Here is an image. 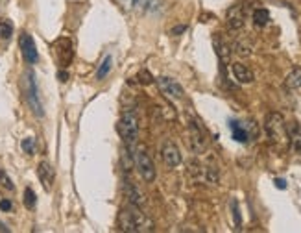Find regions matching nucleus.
Masks as SVG:
<instances>
[{
  "instance_id": "1",
  "label": "nucleus",
  "mask_w": 301,
  "mask_h": 233,
  "mask_svg": "<svg viewBox=\"0 0 301 233\" xmlns=\"http://www.w3.org/2000/svg\"><path fill=\"white\" fill-rule=\"evenodd\" d=\"M117 224H119L120 232H128V233H142L154 230L152 218H148L137 205H131V204L128 207H124L119 213Z\"/></svg>"
},
{
  "instance_id": "2",
  "label": "nucleus",
  "mask_w": 301,
  "mask_h": 233,
  "mask_svg": "<svg viewBox=\"0 0 301 233\" xmlns=\"http://www.w3.org/2000/svg\"><path fill=\"white\" fill-rule=\"evenodd\" d=\"M265 130L268 133L270 141L277 148H286L290 144L288 139V126L284 124V119L281 113H268L265 119Z\"/></svg>"
},
{
  "instance_id": "3",
  "label": "nucleus",
  "mask_w": 301,
  "mask_h": 233,
  "mask_svg": "<svg viewBox=\"0 0 301 233\" xmlns=\"http://www.w3.org/2000/svg\"><path fill=\"white\" fill-rule=\"evenodd\" d=\"M22 91H24V98H26L28 106L34 111V115L35 117H43L45 109H43V102H41V96H39V89H37L34 71H26L24 76H22Z\"/></svg>"
},
{
  "instance_id": "4",
  "label": "nucleus",
  "mask_w": 301,
  "mask_h": 233,
  "mask_svg": "<svg viewBox=\"0 0 301 233\" xmlns=\"http://www.w3.org/2000/svg\"><path fill=\"white\" fill-rule=\"evenodd\" d=\"M117 131H119V135L122 137V141L131 146L133 143H137L139 139V117L137 113L133 111V109H129V111H124V115L120 117L119 124H117Z\"/></svg>"
},
{
  "instance_id": "5",
  "label": "nucleus",
  "mask_w": 301,
  "mask_h": 233,
  "mask_svg": "<svg viewBox=\"0 0 301 233\" xmlns=\"http://www.w3.org/2000/svg\"><path fill=\"white\" fill-rule=\"evenodd\" d=\"M133 163H135V168L139 170V174L141 178L148 181V183H152L155 179V165L152 158L146 154V150L144 148H139L135 152V156H133Z\"/></svg>"
},
{
  "instance_id": "6",
  "label": "nucleus",
  "mask_w": 301,
  "mask_h": 233,
  "mask_svg": "<svg viewBox=\"0 0 301 233\" xmlns=\"http://www.w3.org/2000/svg\"><path fill=\"white\" fill-rule=\"evenodd\" d=\"M54 54L57 57V61H59V65L61 67H67L71 61H72V56H74V50H72V43H71V39L67 37H61L57 39L54 45Z\"/></svg>"
},
{
  "instance_id": "7",
  "label": "nucleus",
  "mask_w": 301,
  "mask_h": 233,
  "mask_svg": "<svg viewBox=\"0 0 301 233\" xmlns=\"http://www.w3.org/2000/svg\"><path fill=\"white\" fill-rule=\"evenodd\" d=\"M18 45H20L22 57L26 59L30 65H34V63L39 61V54H37L35 41H34V37H32L28 32H22V34H20V37H18Z\"/></svg>"
},
{
  "instance_id": "8",
  "label": "nucleus",
  "mask_w": 301,
  "mask_h": 233,
  "mask_svg": "<svg viewBox=\"0 0 301 233\" xmlns=\"http://www.w3.org/2000/svg\"><path fill=\"white\" fill-rule=\"evenodd\" d=\"M157 85H159L161 93L166 94L168 98H174V100H181L183 98V87L174 78L161 76V78H157Z\"/></svg>"
},
{
  "instance_id": "9",
  "label": "nucleus",
  "mask_w": 301,
  "mask_h": 233,
  "mask_svg": "<svg viewBox=\"0 0 301 233\" xmlns=\"http://www.w3.org/2000/svg\"><path fill=\"white\" fill-rule=\"evenodd\" d=\"M226 20H228V26L231 30H242L246 24V10L242 4H235L231 6L226 13Z\"/></svg>"
},
{
  "instance_id": "10",
  "label": "nucleus",
  "mask_w": 301,
  "mask_h": 233,
  "mask_svg": "<svg viewBox=\"0 0 301 233\" xmlns=\"http://www.w3.org/2000/svg\"><path fill=\"white\" fill-rule=\"evenodd\" d=\"M189 141H191V148L194 154H201L207 148V141H205V135L201 128L196 124V122H191L189 124Z\"/></svg>"
},
{
  "instance_id": "11",
  "label": "nucleus",
  "mask_w": 301,
  "mask_h": 233,
  "mask_svg": "<svg viewBox=\"0 0 301 233\" xmlns=\"http://www.w3.org/2000/svg\"><path fill=\"white\" fill-rule=\"evenodd\" d=\"M161 156H163V161L166 167H177L179 163H181V152L179 148L174 144L172 141H166L163 144V150H161Z\"/></svg>"
},
{
  "instance_id": "12",
  "label": "nucleus",
  "mask_w": 301,
  "mask_h": 233,
  "mask_svg": "<svg viewBox=\"0 0 301 233\" xmlns=\"http://www.w3.org/2000/svg\"><path fill=\"white\" fill-rule=\"evenodd\" d=\"M37 176H39V181L45 187V191H50V189H52L54 179H55V172L48 161L39 163V167H37Z\"/></svg>"
},
{
  "instance_id": "13",
  "label": "nucleus",
  "mask_w": 301,
  "mask_h": 233,
  "mask_svg": "<svg viewBox=\"0 0 301 233\" xmlns=\"http://www.w3.org/2000/svg\"><path fill=\"white\" fill-rule=\"evenodd\" d=\"M231 71H233V76H235V80H237L238 84H251L255 80L253 72L246 65H242V63H233Z\"/></svg>"
},
{
  "instance_id": "14",
  "label": "nucleus",
  "mask_w": 301,
  "mask_h": 233,
  "mask_svg": "<svg viewBox=\"0 0 301 233\" xmlns=\"http://www.w3.org/2000/svg\"><path fill=\"white\" fill-rule=\"evenodd\" d=\"M229 130L233 133V139L237 143H248L249 141V133H248L246 126L238 121H229Z\"/></svg>"
},
{
  "instance_id": "15",
  "label": "nucleus",
  "mask_w": 301,
  "mask_h": 233,
  "mask_svg": "<svg viewBox=\"0 0 301 233\" xmlns=\"http://www.w3.org/2000/svg\"><path fill=\"white\" fill-rule=\"evenodd\" d=\"M124 189H126V196H128V200H129V204L131 205H137V207H141V205L144 204V196L139 193V189L135 187L133 181H126Z\"/></svg>"
},
{
  "instance_id": "16",
  "label": "nucleus",
  "mask_w": 301,
  "mask_h": 233,
  "mask_svg": "<svg viewBox=\"0 0 301 233\" xmlns=\"http://www.w3.org/2000/svg\"><path fill=\"white\" fill-rule=\"evenodd\" d=\"M288 139L296 152H301V124L294 122L288 126Z\"/></svg>"
},
{
  "instance_id": "17",
  "label": "nucleus",
  "mask_w": 301,
  "mask_h": 233,
  "mask_svg": "<svg viewBox=\"0 0 301 233\" xmlns=\"http://www.w3.org/2000/svg\"><path fill=\"white\" fill-rule=\"evenodd\" d=\"M284 87H286V89H290V91H294V89H300L301 87V69L300 67H296L292 72L286 76V80H284Z\"/></svg>"
},
{
  "instance_id": "18",
  "label": "nucleus",
  "mask_w": 301,
  "mask_h": 233,
  "mask_svg": "<svg viewBox=\"0 0 301 233\" xmlns=\"http://www.w3.org/2000/svg\"><path fill=\"white\" fill-rule=\"evenodd\" d=\"M253 22H255L257 26H266L268 22H270V13H268V10H265V8H255L253 10Z\"/></svg>"
},
{
  "instance_id": "19",
  "label": "nucleus",
  "mask_w": 301,
  "mask_h": 233,
  "mask_svg": "<svg viewBox=\"0 0 301 233\" xmlns=\"http://www.w3.org/2000/svg\"><path fill=\"white\" fill-rule=\"evenodd\" d=\"M214 48H216V54H218V57L224 61V63H228L229 56H231V50H229V47L224 43V41H220L218 37L214 39Z\"/></svg>"
},
{
  "instance_id": "20",
  "label": "nucleus",
  "mask_w": 301,
  "mask_h": 233,
  "mask_svg": "<svg viewBox=\"0 0 301 233\" xmlns=\"http://www.w3.org/2000/svg\"><path fill=\"white\" fill-rule=\"evenodd\" d=\"M111 69H113V57L106 56L104 57V61L100 63V67H98V71H96V78H98V80H104L106 76L109 74Z\"/></svg>"
},
{
  "instance_id": "21",
  "label": "nucleus",
  "mask_w": 301,
  "mask_h": 233,
  "mask_svg": "<svg viewBox=\"0 0 301 233\" xmlns=\"http://www.w3.org/2000/svg\"><path fill=\"white\" fill-rule=\"evenodd\" d=\"M13 36V22L9 19H0V39H9Z\"/></svg>"
},
{
  "instance_id": "22",
  "label": "nucleus",
  "mask_w": 301,
  "mask_h": 233,
  "mask_svg": "<svg viewBox=\"0 0 301 233\" xmlns=\"http://www.w3.org/2000/svg\"><path fill=\"white\" fill-rule=\"evenodd\" d=\"M37 204V196L34 193V189L32 187H26L24 189V205H26L28 209H34Z\"/></svg>"
},
{
  "instance_id": "23",
  "label": "nucleus",
  "mask_w": 301,
  "mask_h": 233,
  "mask_svg": "<svg viewBox=\"0 0 301 233\" xmlns=\"http://www.w3.org/2000/svg\"><path fill=\"white\" fill-rule=\"evenodd\" d=\"M115 2H117V4H119V6L124 11L135 10L137 6H141V4H142V0H115Z\"/></svg>"
},
{
  "instance_id": "24",
  "label": "nucleus",
  "mask_w": 301,
  "mask_h": 233,
  "mask_svg": "<svg viewBox=\"0 0 301 233\" xmlns=\"http://www.w3.org/2000/svg\"><path fill=\"white\" fill-rule=\"evenodd\" d=\"M137 80H139V84H141V85L154 84V76L150 74V71H146V69H142V71L139 72V74H137Z\"/></svg>"
},
{
  "instance_id": "25",
  "label": "nucleus",
  "mask_w": 301,
  "mask_h": 233,
  "mask_svg": "<svg viewBox=\"0 0 301 233\" xmlns=\"http://www.w3.org/2000/svg\"><path fill=\"white\" fill-rule=\"evenodd\" d=\"M235 50H237L240 56H249V54H251V47L246 45L244 41H238L237 45H235Z\"/></svg>"
},
{
  "instance_id": "26",
  "label": "nucleus",
  "mask_w": 301,
  "mask_h": 233,
  "mask_svg": "<svg viewBox=\"0 0 301 233\" xmlns=\"http://www.w3.org/2000/svg\"><path fill=\"white\" fill-rule=\"evenodd\" d=\"M0 185L4 187V189H8V191H13V189H15V185L11 183V179H9L8 174H6L4 170H0Z\"/></svg>"
},
{
  "instance_id": "27",
  "label": "nucleus",
  "mask_w": 301,
  "mask_h": 233,
  "mask_svg": "<svg viewBox=\"0 0 301 233\" xmlns=\"http://www.w3.org/2000/svg\"><path fill=\"white\" fill-rule=\"evenodd\" d=\"M20 146H22V150L26 152V154H34V150H35V143H34V139L32 137H28V139H24L22 143H20Z\"/></svg>"
},
{
  "instance_id": "28",
  "label": "nucleus",
  "mask_w": 301,
  "mask_h": 233,
  "mask_svg": "<svg viewBox=\"0 0 301 233\" xmlns=\"http://www.w3.org/2000/svg\"><path fill=\"white\" fill-rule=\"evenodd\" d=\"M231 207H233V218H235V224H237V228H240V224H242V218H240V211H238L237 200H233V202H231Z\"/></svg>"
},
{
  "instance_id": "29",
  "label": "nucleus",
  "mask_w": 301,
  "mask_h": 233,
  "mask_svg": "<svg viewBox=\"0 0 301 233\" xmlns=\"http://www.w3.org/2000/svg\"><path fill=\"white\" fill-rule=\"evenodd\" d=\"M122 161H124V168L129 170V167H131V159H129V150H126V146L122 148Z\"/></svg>"
},
{
  "instance_id": "30",
  "label": "nucleus",
  "mask_w": 301,
  "mask_h": 233,
  "mask_svg": "<svg viewBox=\"0 0 301 233\" xmlns=\"http://www.w3.org/2000/svg\"><path fill=\"white\" fill-rule=\"evenodd\" d=\"M11 207H13V205H11L9 200H0V209H2V211H11Z\"/></svg>"
},
{
  "instance_id": "31",
  "label": "nucleus",
  "mask_w": 301,
  "mask_h": 233,
  "mask_svg": "<svg viewBox=\"0 0 301 233\" xmlns=\"http://www.w3.org/2000/svg\"><path fill=\"white\" fill-rule=\"evenodd\" d=\"M185 30H187V24H181V26H176V28H172L170 34H172V36H179V34H183Z\"/></svg>"
},
{
  "instance_id": "32",
  "label": "nucleus",
  "mask_w": 301,
  "mask_h": 233,
  "mask_svg": "<svg viewBox=\"0 0 301 233\" xmlns=\"http://www.w3.org/2000/svg\"><path fill=\"white\" fill-rule=\"evenodd\" d=\"M274 183H275V187H277V189H286V181H284V179H281V178H277Z\"/></svg>"
},
{
  "instance_id": "33",
  "label": "nucleus",
  "mask_w": 301,
  "mask_h": 233,
  "mask_svg": "<svg viewBox=\"0 0 301 233\" xmlns=\"http://www.w3.org/2000/svg\"><path fill=\"white\" fill-rule=\"evenodd\" d=\"M57 78H59V82H67V80H69V74H67L65 71H59V72H57Z\"/></svg>"
},
{
  "instance_id": "34",
  "label": "nucleus",
  "mask_w": 301,
  "mask_h": 233,
  "mask_svg": "<svg viewBox=\"0 0 301 233\" xmlns=\"http://www.w3.org/2000/svg\"><path fill=\"white\" fill-rule=\"evenodd\" d=\"M0 232H8V228H6L4 224H0Z\"/></svg>"
}]
</instances>
